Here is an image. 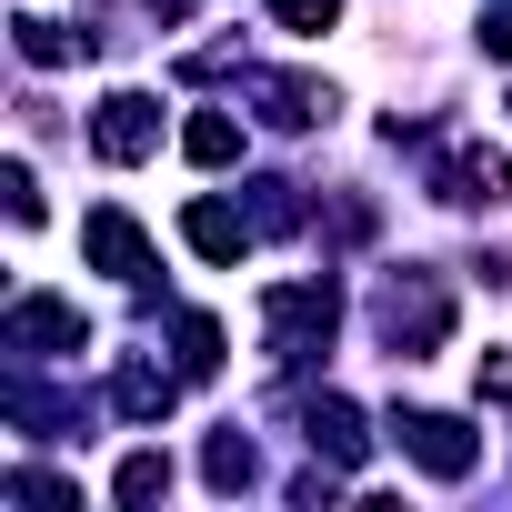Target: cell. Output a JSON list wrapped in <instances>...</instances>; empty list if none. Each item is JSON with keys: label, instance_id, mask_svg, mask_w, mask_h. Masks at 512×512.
<instances>
[{"label": "cell", "instance_id": "cell-16", "mask_svg": "<svg viewBox=\"0 0 512 512\" xmlns=\"http://www.w3.org/2000/svg\"><path fill=\"white\" fill-rule=\"evenodd\" d=\"M181 372H191V382L221 372V322H211V312H181Z\"/></svg>", "mask_w": 512, "mask_h": 512}, {"label": "cell", "instance_id": "cell-10", "mask_svg": "<svg viewBox=\"0 0 512 512\" xmlns=\"http://www.w3.org/2000/svg\"><path fill=\"white\" fill-rule=\"evenodd\" d=\"M302 432H312V452H332L342 472L372 452V432H362V412H352L342 392H312V402H302Z\"/></svg>", "mask_w": 512, "mask_h": 512}, {"label": "cell", "instance_id": "cell-5", "mask_svg": "<svg viewBox=\"0 0 512 512\" xmlns=\"http://www.w3.org/2000/svg\"><path fill=\"white\" fill-rule=\"evenodd\" d=\"M392 442H402L432 482H462V472L482 462V432H472V422H452V412H392Z\"/></svg>", "mask_w": 512, "mask_h": 512}, {"label": "cell", "instance_id": "cell-18", "mask_svg": "<svg viewBox=\"0 0 512 512\" xmlns=\"http://www.w3.org/2000/svg\"><path fill=\"white\" fill-rule=\"evenodd\" d=\"M272 21H282V31H332L342 0H272Z\"/></svg>", "mask_w": 512, "mask_h": 512}, {"label": "cell", "instance_id": "cell-13", "mask_svg": "<svg viewBox=\"0 0 512 512\" xmlns=\"http://www.w3.org/2000/svg\"><path fill=\"white\" fill-rule=\"evenodd\" d=\"M11 41H21V61H31V71H61V61H91V31L71 41V31H61V21H41V11H21V21H11Z\"/></svg>", "mask_w": 512, "mask_h": 512}, {"label": "cell", "instance_id": "cell-1", "mask_svg": "<svg viewBox=\"0 0 512 512\" xmlns=\"http://www.w3.org/2000/svg\"><path fill=\"white\" fill-rule=\"evenodd\" d=\"M372 332H382L392 362H432V352L452 342V282L422 272V262L382 272V292H372Z\"/></svg>", "mask_w": 512, "mask_h": 512}, {"label": "cell", "instance_id": "cell-19", "mask_svg": "<svg viewBox=\"0 0 512 512\" xmlns=\"http://www.w3.org/2000/svg\"><path fill=\"white\" fill-rule=\"evenodd\" d=\"M0 191H11V221H41V191H31V171H21V161L0 171Z\"/></svg>", "mask_w": 512, "mask_h": 512}, {"label": "cell", "instance_id": "cell-6", "mask_svg": "<svg viewBox=\"0 0 512 512\" xmlns=\"http://www.w3.org/2000/svg\"><path fill=\"white\" fill-rule=\"evenodd\" d=\"M91 151L121 161V171L151 161V151H161V101H151V91H111V101L91 111Z\"/></svg>", "mask_w": 512, "mask_h": 512}, {"label": "cell", "instance_id": "cell-7", "mask_svg": "<svg viewBox=\"0 0 512 512\" xmlns=\"http://www.w3.org/2000/svg\"><path fill=\"white\" fill-rule=\"evenodd\" d=\"M81 251H91L111 282H151V241H141L131 211H91V221H81Z\"/></svg>", "mask_w": 512, "mask_h": 512}, {"label": "cell", "instance_id": "cell-9", "mask_svg": "<svg viewBox=\"0 0 512 512\" xmlns=\"http://www.w3.org/2000/svg\"><path fill=\"white\" fill-rule=\"evenodd\" d=\"M181 382H191V372H161V362H121V372H111V412H121V422H171Z\"/></svg>", "mask_w": 512, "mask_h": 512}, {"label": "cell", "instance_id": "cell-8", "mask_svg": "<svg viewBox=\"0 0 512 512\" xmlns=\"http://www.w3.org/2000/svg\"><path fill=\"white\" fill-rule=\"evenodd\" d=\"M251 101H262L272 131H322L332 121V91L322 81H292V71H251Z\"/></svg>", "mask_w": 512, "mask_h": 512}, {"label": "cell", "instance_id": "cell-21", "mask_svg": "<svg viewBox=\"0 0 512 512\" xmlns=\"http://www.w3.org/2000/svg\"><path fill=\"white\" fill-rule=\"evenodd\" d=\"M151 11H161V21H181V11H191V0H151Z\"/></svg>", "mask_w": 512, "mask_h": 512}, {"label": "cell", "instance_id": "cell-17", "mask_svg": "<svg viewBox=\"0 0 512 512\" xmlns=\"http://www.w3.org/2000/svg\"><path fill=\"white\" fill-rule=\"evenodd\" d=\"M302 181H251V231H302Z\"/></svg>", "mask_w": 512, "mask_h": 512}, {"label": "cell", "instance_id": "cell-14", "mask_svg": "<svg viewBox=\"0 0 512 512\" xmlns=\"http://www.w3.org/2000/svg\"><path fill=\"white\" fill-rule=\"evenodd\" d=\"M181 151H191L201 171H231V161H241V121H231V111H191V121H181Z\"/></svg>", "mask_w": 512, "mask_h": 512}, {"label": "cell", "instance_id": "cell-12", "mask_svg": "<svg viewBox=\"0 0 512 512\" xmlns=\"http://www.w3.org/2000/svg\"><path fill=\"white\" fill-rule=\"evenodd\" d=\"M201 482H211V492H251V482H262V452H251V432H241V422H231V432H211Z\"/></svg>", "mask_w": 512, "mask_h": 512}, {"label": "cell", "instance_id": "cell-3", "mask_svg": "<svg viewBox=\"0 0 512 512\" xmlns=\"http://www.w3.org/2000/svg\"><path fill=\"white\" fill-rule=\"evenodd\" d=\"M432 201H452V211H512V161L482 151V141H452V151H432Z\"/></svg>", "mask_w": 512, "mask_h": 512}, {"label": "cell", "instance_id": "cell-20", "mask_svg": "<svg viewBox=\"0 0 512 512\" xmlns=\"http://www.w3.org/2000/svg\"><path fill=\"white\" fill-rule=\"evenodd\" d=\"M482 51L512 61V0H492V11H482Z\"/></svg>", "mask_w": 512, "mask_h": 512}, {"label": "cell", "instance_id": "cell-11", "mask_svg": "<svg viewBox=\"0 0 512 512\" xmlns=\"http://www.w3.org/2000/svg\"><path fill=\"white\" fill-rule=\"evenodd\" d=\"M181 241L201 251V262H241V251H251V211H231V201H191V211H181Z\"/></svg>", "mask_w": 512, "mask_h": 512}, {"label": "cell", "instance_id": "cell-15", "mask_svg": "<svg viewBox=\"0 0 512 512\" xmlns=\"http://www.w3.org/2000/svg\"><path fill=\"white\" fill-rule=\"evenodd\" d=\"M161 492H171V452H131L111 472V502H161Z\"/></svg>", "mask_w": 512, "mask_h": 512}, {"label": "cell", "instance_id": "cell-4", "mask_svg": "<svg viewBox=\"0 0 512 512\" xmlns=\"http://www.w3.org/2000/svg\"><path fill=\"white\" fill-rule=\"evenodd\" d=\"M81 342H91L81 302H51V292H21L11 322H0V352H21V362H61V352H81Z\"/></svg>", "mask_w": 512, "mask_h": 512}, {"label": "cell", "instance_id": "cell-2", "mask_svg": "<svg viewBox=\"0 0 512 512\" xmlns=\"http://www.w3.org/2000/svg\"><path fill=\"white\" fill-rule=\"evenodd\" d=\"M332 332H342V292H332V282H282V292H262V342H272L282 362H322Z\"/></svg>", "mask_w": 512, "mask_h": 512}]
</instances>
